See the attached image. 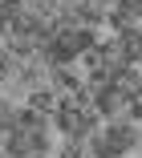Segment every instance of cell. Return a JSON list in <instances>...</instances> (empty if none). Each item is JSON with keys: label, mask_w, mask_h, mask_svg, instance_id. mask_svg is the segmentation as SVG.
I'll return each mask as SVG.
<instances>
[{"label": "cell", "mask_w": 142, "mask_h": 158, "mask_svg": "<svg viewBox=\"0 0 142 158\" xmlns=\"http://www.w3.org/2000/svg\"><path fill=\"white\" fill-rule=\"evenodd\" d=\"M93 110H97V118L101 122H114V118H126V110H130V98L110 81V85H101V89H93Z\"/></svg>", "instance_id": "1"}, {"label": "cell", "mask_w": 142, "mask_h": 158, "mask_svg": "<svg viewBox=\"0 0 142 158\" xmlns=\"http://www.w3.org/2000/svg\"><path fill=\"white\" fill-rule=\"evenodd\" d=\"M24 106L37 110V114H45V118H53L57 106H61V93H57L53 85H37V89H28V102H24Z\"/></svg>", "instance_id": "2"}, {"label": "cell", "mask_w": 142, "mask_h": 158, "mask_svg": "<svg viewBox=\"0 0 142 158\" xmlns=\"http://www.w3.org/2000/svg\"><path fill=\"white\" fill-rule=\"evenodd\" d=\"M114 85L126 93L130 102H138V98H142V69H138V65H126V69H118V73H114Z\"/></svg>", "instance_id": "3"}]
</instances>
